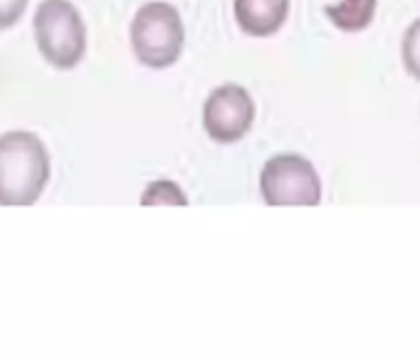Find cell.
Returning <instances> with one entry per match:
<instances>
[{
	"instance_id": "1",
	"label": "cell",
	"mask_w": 420,
	"mask_h": 356,
	"mask_svg": "<svg viewBox=\"0 0 420 356\" xmlns=\"http://www.w3.org/2000/svg\"><path fill=\"white\" fill-rule=\"evenodd\" d=\"M50 181V153L33 131L0 136V205H33Z\"/></svg>"
},
{
	"instance_id": "7",
	"label": "cell",
	"mask_w": 420,
	"mask_h": 356,
	"mask_svg": "<svg viewBox=\"0 0 420 356\" xmlns=\"http://www.w3.org/2000/svg\"><path fill=\"white\" fill-rule=\"evenodd\" d=\"M326 17L344 33H361L376 15V0H339L336 6L324 8Z\"/></svg>"
},
{
	"instance_id": "4",
	"label": "cell",
	"mask_w": 420,
	"mask_h": 356,
	"mask_svg": "<svg viewBox=\"0 0 420 356\" xmlns=\"http://www.w3.org/2000/svg\"><path fill=\"white\" fill-rule=\"evenodd\" d=\"M260 191L267 205H319L322 181L312 161L299 153H279L265 164Z\"/></svg>"
},
{
	"instance_id": "5",
	"label": "cell",
	"mask_w": 420,
	"mask_h": 356,
	"mask_svg": "<svg viewBox=\"0 0 420 356\" xmlns=\"http://www.w3.org/2000/svg\"><path fill=\"white\" fill-rule=\"evenodd\" d=\"M255 121V102L240 85H222L208 94L203 104V126L218 144L240 142Z\"/></svg>"
},
{
	"instance_id": "3",
	"label": "cell",
	"mask_w": 420,
	"mask_h": 356,
	"mask_svg": "<svg viewBox=\"0 0 420 356\" xmlns=\"http://www.w3.org/2000/svg\"><path fill=\"white\" fill-rule=\"evenodd\" d=\"M186 30L181 12L170 3L154 0L139 8L131 20V47L141 65L151 69H166L181 60Z\"/></svg>"
},
{
	"instance_id": "2",
	"label": "cell",
	"mask_w": 420,
	"mask_h": 356,
	"mask_svg": "<svg viewBox=\"0 0 420 356\" xmlns=\"http://www.w3.org/2000/svg\"><path fill=\"white\" fill-rule=\"evenodd\" d=\"M35 42L42 60L57 69H72L87 52V28L69 0H42L33 17Z\"/></svg>"
},
{
	"instance_id": "10",
	"label": "cell",
	"mask_w": 420,
	"mask_h": 356,
	"mask_svg": "<svg viewBox=\"0 0 420 356\" xmlns=\"http://www.w3.org/2000/svg\"><path fill=\"white\" fill-rule=\"evenodd\" d=\"M25 8H28V0H0V30H8L20 23Z\"/></svg>"
},
{
	"instance_id": "8",
	"label": "cell",
	"mask_w": 420,
	"mask_h": 356,
	"mask_svg": "<svg viewBox=\"0 0 420 356\" xmlns=\"http://www.w3.org/2000/svg\"><path fill=\"white\" fill-rule=\"evenodd\" d=\"M141 203L143 205H159V203L186 205L188 198L173 181H166V178H161V181H154L151 186L146 188V191H143Z\"/></svg>"
},
{
	"instance_id": "6",
	"label": "cell",
	"mask_w": 420,
	"mask_h": 356,
	"mask_svg": "<svg viewBox=\"0 0 420 356\" xmlns=\"http://www.w3.org/2000/svg\"><path fill=\"white\" fill-rule=\"evenodd\" d=\"M233 10L245 35L272 37L290 15V0H235Z\"/></svg>"
},
{
	"instance_id": "9",
	"label": "cell",
	"mask_w": 420,
	"mask_h": 356,
	"mask_svg": "<svg viewBox=\"0 0 420 356\" xmlns=\"http://www.w3.org/2000/svg\"><path fill=\"white\" fill-rule=\"evenodd\" d=\"M401 57H403V67L408 69L410 77H415L420 82V17L405 30Z\"/></svg>"
}]
</instances>
